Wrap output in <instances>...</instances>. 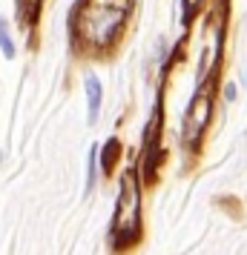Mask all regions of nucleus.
<instances>
[{
    "label": "nucleus",
    "instance_id": "nucleus-1",
    "mask_svg": "<svg viewBox=\"0 0 247 255\" xmlns=\"http://www.w3.org/2000/svg\"><path fill=\"white\" fill-rule=\"evenodd\" d=\"M141 238V186L135 172H124L121 178V192H118V207L112 218V247L127 250Z\"/></svg>",
    "mask_w": 247,
    "mask_h": 255
},
{
    "label": "nucleus",
    "instance_id": "nucleus-2",
    "mask_svg": "<svg viewBox=\"0 0 247 255\" xmlns=\"http://www.w3.org/2000/svg\"><path fill=\"white\" fill-rule=\"evenodd\" d=\"M121 23H124V9L121 6H98V3L81 6V32L95 46L112 43L115 35L121 32Z\"/></svg>",
    "mask_w": 247,
    "mask_h": 255
},
{
    "label": "nucleus",
    "instance_id": "nucleus-3",
    "mask_svg": "<svg viewBox=\"0 0 247 255\" xmlns=\"http://www.w3.org/2000/svg\"><path fill=\"white\" fill-rule=\"evenodd\" d=\"M213 118V92L210 89H199V95L190 101L187 118H184V140L190 146H196L204 135V129L210 127Z\"/></svg>",
    "mask_w": 247,
    "mask_h": 255
},
{
    "label": "nucleus",
    "instance_id": "nucleus-4",
    "mask_svg": "<svg viewBox=\"0 0 247 255\" xmlns=\"http://www.w3.org/2000/svg\"><path fill=\"white\" fill-rule=\"evenodd\" d=\"M161 101L155 104V112H153V121H150V127L144 129V169H147V178L153 181L155 178V166L161 161Z\"/></svg>",
    "mask_w": 247,
    "mask_h": 255
},
{
    "label": "nucleus",
    "instance_id": "nucleus-5",
    "mask_svg": "<svg viewBox=\"0 0 247 255\" xmlns=\"http://www.w3.org/2000/svg\"><path fill=\"white\" fill-rule=\"evenodd\" d=\"M86 98H89V124H95L101 109V81L95 75H86Z\"/></svg>",
    "mask_w": 247,
    "mask_h": 255
},
{
    "label": "nucleus",
    "instance_id": "nucleus-6",
    "mask_svg": "<svg viewBox=\"0 0 247 255\" xmlns=\"http://www.w3.org/2000/svg\"><path fill=\"white\" fill-rule=\"evenodd\" d=\"M118 152H121V143H118V138H109V140H106V146H104V152H101V161H104V172H112Z\"/></svg>",
    "mask_w": 247,
    "mask_h": 255
},
{
    "label": "nucleus",
    "instance_id": "nucleus-7",
    "mask_svg": "<svg viewBox=\"0 0 247 255\" xmlns=\"http://www.w3.org/2000/svg\"><path fill=\"white\" fill-rule=\"evenodd\" d=\"M0 49H3L6 58H14V43H12V37H9V29H6L3 17H0Z\"/></svg>",
    "mask_w": 247,
    "mask_h": 255
},
{
    "label": "nucleus",
    "instance_id": "nucleus-8",
    "mask_svg": "<svg viewBox=\"0 0 247 255\" xmlns=\"http://www.w3.org/2000/svg\"><path fill=\"white\" fill-rule=\"evenodd\" d=\"M95 158H98V146L89 149V178H86L89 184H86V189H92V184H95Z\"/></svg>",
    "mask_w": 247,
    "mask_h": 255
}]
</instances>
